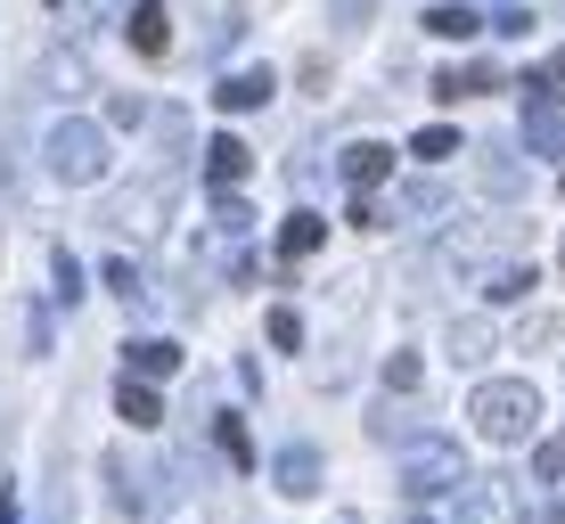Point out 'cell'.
Returning a JSON list of instances; mask_svg holds the SVG:
<instances>
[{"label":"cell","mask_w":565,"mask_h":524,"mask_svg":"<svg viewBox=\"0 0 565 524\" xmlns=\"http://www.w3.org/2000/svg\"><path fill=\"white\" fill-rule=\"evenodd\" d=\"M115 418H131V426H164V410H156V394H148L140 377L115 385Z\"/></svg>","instance_id":"obj_15"},{"label":"cell","mask_w":565,"mask_h":524,"mask_svg":"<svg viewBox=\"0 0 565 524\" xmlns=\"http://www.w3.org/2000/svg\"><path fill=\"white\" fill-rule=\"evenodd\" d=\"M246 172H255V148H246L238 131H222V140H205V181H213V189H238Z\"/></svg>","instance_id":"obj_5"},{"label":"cell","mask_w":565,"mask_h":524,"mask_svg":"<svg viewBox=\"0 0 565 524\" xmlns=\"http://www.w3.org/2000/svg\"><path fill=\"white\" fill-rule=\"evenodd\" d=\"M533 483H565V435H550L533 451Z\"/></svg>","instance_id":"obj_18"},{"label":"cell","mask_w":565,"mask_h":524,"mask_svg":"<svg viewBox=\"0 0 565 524\" xmlns=\"http://www.w3.org/2000/svg\"><path fill=\"white\" fill-rule=\"evenodd\" d=\"M411 157H418V164H451V157H459V131H451V124H426L418 140H411Z\"/></svg>","instance_id":"obj_16"},{"label":"cell","mask_w":565,"mask_h":524,"mask_svg":"<svg viewBox=\"0 0 565 524\" xmlns=\"http://www.w3.org/2000/svg\"><path fill=\"white\" fill-rule=\"evenodd\" d=\"M467 418H476L483 442H524L541 426V394L524 377H483L476 394H467Z\"/></svg>","instance_id":"obj_1"},{"label":"cell","mask_w":565,"mask_h":524,"mask_svg":"<svg viewBox=\"0 0 565 524\" xmlns=\"http://www.w3.org/2000/svg\"><path fill=\"white\" fill-rule=\"evenodd\" d=\"M270 483H279L287 500H303V492H320V451L311 442H287L279 459H270Z\"/></svg>","instance_id":"obj_6"},{"label":"cell","mask_w":565,"mask_h":524,"mask_svg":"<svg viewBox=\"0 0 565 524\" xmlns=\"http://www.w3.org/2000/svg\"><path fill=\"white\" fill-rule=\"evenodd\" d=\"M270 90H279V83H270V66H246V74H230V83L213 90V107H222V115H255Z\"/></svg>","instance_id":"obj_8"},{"label":"cell","mask_w":565,"mask_h":524,"mask_svg":"<svg viewBox=\"0 0 565 524\" xmlns=\"http://www.w3.org/2000/svg\"><path fill=\"white\" fill-rule=\"evenodd\" d=\"M50 172H57L66 189H90V181H107V131H99V124H83V115L50 124Z\"/></svg>","instance_id":"obj_2"},{"label":"cell","mask_w":565,"mask_h":524,"mask_svg":"<svg viewBox=\"0 0 565 524\" xmlns=\"http://www.w3.org/2000/svg\"><path fill=\"white\" fill-rule=\"evenodd\" d=\"M0 524H17V509H9V500H0Z\"/></svg>","instance_id":"obj_25"},{"label":"cell","mask_w":565,"mask_h":524,"mask_svg":"<svg viewBox=\"0 0 565 524\" xmlns=\"http://www.w3.org/2000/svg\"><path fill=\"white\" fill-rule=\"evenodd\" d=\"M124 361H131L124 377H140V385H156V377H172V368H181V344H164V336H140V344H131Z\"/></svg>","instance_id":"obj_11"},{"label":"cell","mask_w":565,"mask_h":524,"mask_svg":"<svg viewBox=\"0 0 565 524\" xmlns=\"http://www.w3.org/2000/svg\"><path fill=\"white\" fill-rule=\"evenodd\" d=\"M550 83H557V90H565V50H557V66H550Z\"/></svg>","instance_id":"obj_24"},{"label":"cell","mask_w":565,"mask_h":524,"mask_svg":"<svg viewBox=\"0 0 565 524\" xmlns=\"http://www.w3.org/2000/svg\"><path fill=\"white\" fill-rule=\"evenodd\" d=\"M550 524H565V500H557V516H550Z\"/></svg>","instance_id":"obj_26"},{"label":"cell","mask_w":565,"mask_h":524,"mask_svg":"<svg viewBox=\"0 0 565 524\" xmlns=\"http://www.w3.org/2000/svg\"><path fill=\"white\" fill-rule=\"evenodd\" d=\"M320 246H328V222H320V213H287V222H279V255H287V263H311Z\"/></svg>","instance_id":"obj_10"},{"label":"cell","mask_w":565,"mask_h":524,"mask_svg":"<svg viewBox=\"0 0 565 524\" xmlns=\"http://www.w3.org/2000/svg\"><path fill=\"white\" fill-rule=\"evenodd\" d=\"M524 148L533 157H565V107H557V83L550 74H524Z\"/></svg>","instance_id":"obj_3"},{"label":"cell","mask_w":565,"mask_h":524,"mask_svg":"<svg viewBox=\"0 0 565 524\" xmlns=\"http://www.w3.org/2000/svg\"><path fill=\"white\" fill-rule=\"evenodd\" d=\"M426 33H443V42H476L483 17L467 9V0H435V9H426Z\"/></svg>","instance_id":"obj_13"},{"label":"cell","mask_w":565,"mask_h":524,"mask_svg":"<svg viewBox=\"0 0 565 524\" xmlns=\"http://www.w3.org/2000/svg\"><path fill=\"white\" fill-rule=\"evenodd\" d=\"M451 353L459 361H483V353H492V320H459L451 328Z\"/></svg>","instance_id":"obj_17"},{"label":"cell","mask_w":565,"mask_h":524,"mask_svg":"<svg viewBox=\"0 0 565 524\" xmlns=\"http://www.w3.org/2000/svg\"><path fill=\"white\" fill-rule=\"evenodd\" d=\"M533 263H500V270H483V296H492V303H524V296H533Z\"/></svg>","instance_id":"obj_14"},{"label":"cell","mask_w":565,"mask_h":524,"mask_svg":"<svg viewBox=\"0 0 565 524\" xmlns=\"http://www.w3.org/2000/svg\"><path fill=\"white\" fill-rule=\"evenodd\" d=\"M222 451L238 459V468H255V442H246V418H222Z\"/></svg>","instance_id":"obj_19"},{"label":"cell","mask_w":565,"mask_h":524,"mask_svg":"<svg viewBox=\"0 0 565 524\" xmlns=\"http://www.w3.org/2000/svg\"><path fill=\"white\" fill-rule=\"evenodd\" d=\"M270 344H279V353H296V344H303V320L287 312V303H279V312H270Z\"/></svg>","instance_id":"obj_21"},{"label":"cell","mask_w":565,"mask_h":524,"mask_svg":"<svg viewBox=\"0 0 565 524\" xmlns=\"http://www.w3.org/2000/svg\"><path fill=\"white\" fill-rule=\"evenodd\" d=\"M459 483H476V475H467V459H459V451H443V442H435V451H411V500L459 492Z\"/></svg>","instance_id":"obj_4"},{"label":"cell","mask_w":565,"mask_h":524,"mask_svg":"<svg viewBox=\"0 0 565 524\" xmlns=\"http://www.w3.org/2000/svg\"><path fill=\"white\" fill-rule=\"evenodd\" d=\"M476 90H500V66H483V57H467V66H443L435 74V99H476Z\"/></svg>","instance_id":"obj_9"},{"label":"cell","mask_w":565,"mask_h":524,"mask_svg":"<svg viewBox=\"0 0 565 524\" xmlns=\"http://www.w3.org/2000/svg\"><path fill=\"white\" fill-rule=\"evenodd\" d=\"M74 296H83V263L57 246V303H74Z\"/></svg>","instance_id":"obj_22"},{"label":"cell","mask_w":565,"mask_h":524,"mask_svg":"<svg viewBox=\"0 0 565 524\" xmlns=\"http://www.w3.org/2000/svg\"><path fill=\"white\" fill-rule=\"evenodd\" d=\"M107 287H115V296H124V303H131V296H140V270H131L124 255H115V263H107Z\"/></svg>","instance_id":"obj_23"},{"label":"cell","mask_w":565,"mask_h":524,"mask_svg":"<svg viewBox=\"0 0 565 524\" xmlns=\"http://www.w3.org/2000/svg\"><path fill=\"white\" fill-rule=\"evenodd\" d=\"M344 181H353V197H377V181H394V148H377V140L344 148Z\"/></svg>","instance_id":"obj_7"},{"label":"cell","mask_w":565,"mask_h":524,"mask_svg":"<svg viewBox=\"0 0 565 524\" xmlns=\"http://www.w3.org/2000/svg\"><path fill=\"white\" fill-rule=\"evenodd\" d=\"M411 385H418V353H394L385 361V394H411Z\"/></svg>","instance_id":"obj_20"},{"label":"cell","mask_w":565,"mask_h":524,"mask_svg":"<svg viewBox=\"0 0 565 524\" xmlns=\"http://www.w3.org/2000/svg\"><path fill=\"white\" fill-rule=\"evenodd\" d=\"M557 181H565V172H557Z\"/></svg>","instance_id":"obj_27"},{"label":"cell","mask_w":565,"mask_h":524,"mask_svg":"<svg viewBox=\"0 0 565 524\" xmlns=\"http://www.w3.org/2000/svg\"><path fill=\"white\" fill-rule=\"evenodd\" d=\"M131 50H140V57H164V50H172L164 0H140V9H131Z\"/></svg>","instance_id":"obj_12"}]
</instances>
